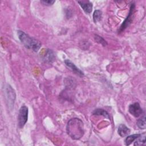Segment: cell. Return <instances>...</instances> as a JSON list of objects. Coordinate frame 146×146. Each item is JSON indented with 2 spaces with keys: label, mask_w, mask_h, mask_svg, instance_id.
I'll use <instances>...</instances> for the list:
<instances>
[{
  "label": "cell",
  "mask_w": 146,
  "mask_h": 146,
  "mask_svg": "<svg viewBox=\"0 0 146 146\" xmlns=\"http://www.w3.org/2000/svg\"><path fill=\"white\" fill-rule=\"evenodd\" d=\"M66 132L72 139H80L84 133L83 122L79 118L74 117L71 119L67 124Z\"/></svg>",
  "instance_id": "obj_1"
},
{
  "label": "cell",
  "mask_w": 146,
  "mask_h": 146,
  "mask_svg": "<svg viewBox=\"0 0 146 146\" xmlns=\"http://www.w3.org/2000/svg\"><path fill=\"white\" fill-rule=\"evenodd\" d=\"M18 35L21 43L27 49L31 50L34 52H37L41 47V43L38 40L31 37L25 32L18 30Z\"/></svg>",
  "instance_id": "obj_2"
},
{
  "label": "cell",
  "mask_w": 146,
  "mask_h": 146,
  "mask_svg": "<svg viewBox=\"0 0 146 146\" xmlns=\"http://www.w3.org/2000/svg\"><path fill=\"white\" fill-rule=\"evenodd\" d=\"M28 108L26 106H22L18 112V125L19 128H22L26 124L28 119Z\"/></svg>",
  "instance_id": "obj_3"
},
{
  "label": "cell",
  "mask_w": 146,
  "mask_h": 146,
  "mask_svg": "<svg viewBox=\"0 0 146 146\" xmlns=\"http://www.w3.org/2000/svg\"><path fill=\"white\" fill-rule=\"evenodd\" d=\"M15 93L14 90L11 87V86L7 84L6 88V98L7 101V106L9 109L13 108L15 100Z\"/></svg>",
  "instance_id": "obj_4"
},
{
  "label": "cell",
  "mask_w": 146,
  "mask_h": 146,
  "mask_svg": "<svg viewBox=\"0 0 146 146\" xmlns=\"http://www.w3.org/2000/svg\"><path fill=\"white\" fill-rule=\"evenodd\" d=\"M135 9V4L133 3H131L130 6V9L128 13V15L127 16V17L125 18V19L124 21V22L122 23L121 25L120 26L119 30H118L119 33L123 32L131 23L133 19V15L134 13Z\"/></svg>",
  "instance_id": "obj_5"
},
{
  "label": "cell",
  "mask_w": 146,
  "mask_h": 146,
  "mask_svg": "<svg viewBox=\"0 0 146 146\" xmlns=\"http://www.w3.org/2000/svg\"><path fill=\"white\" fill-rule=\"evenodd\" d=\"M128 111L129 113L136 117H138L143 113V110L139 103L136 102L129 106Z\"/></svg>",
  "instance_id": "obj_6"
},
{
  "label": "cell",
  "mask_w": 146,
  "mask_h": 146,
  "mask_svg": "<svg viewBox=\"0 0 146 146\" xmlns=\"http://www.w3.org/2000/svg\"><path fill=\"white\" fill-rule=\"evenodd\" d=\"M64 63L68 67L70 68L74 72V74H76L77 75L82 77L83 76H84V73L80 70H79L71 60H70L69 59H66L64 60Z\"/></svg>",
  "instance_id": "obj_7"
},
{
  "label": "cell",
  "mask_w": 146,
  "mask_h": 146,
  "mask_svg": "<svg viewBox=\"0 0 146 146\" xmlns=\"http://www.w3.org/2000/svg\"><path fill=\"white\" fill-rule=\"evenodd\" d=\"M78 3L86 13L89 14L92 11V3L90 1H78Z\"/></svg>",
  "instance_id": "obj_8"
},
{
  "label": "cell",
  "mask_w": 146,
  "mask_h": 146,
  "mask_svg": "<svg viewBox=\"0 0 146 146\" xmlns=\"http://www.w3.org/2000/svg\"><path fill=\"white\" fill-rule=\"evenodd\" d=\"M118 134L121 136V137H125L128 136L130 133V129L128 128L124 124H120L118 127Z\"/></svg>",
  "instance_id": "obj_9"
},
{
  "label": "cell",
  "mask_w": 146,
  "mask_h": 146,
  "mask_svg": "<svg viewBox=\"0 0 146 146\" xmlns=\"http://www.w3.org/2000/svg\"><path fill=\"white\" fill-rule=\"evenodd\" d=\"M55 59L54 54L51 50H47L46 52V54L43 56V60L48 63H51Z\"/></svg>",
  "instance_id": "obj_10"
},
{
  "label": "cell",
  "mask_w": 146,
  "mask_h": 146,
  "mask_svg": "<svg viewBox=\"0 0 146 146\" xmlns=\"http://www.w3.org/2000/svg\"><path fill=\"white\" fill-rule=\"evenodd\" d=\"M92 115H102L104 117H106L108 119H110V116L109 113L105 110L100 108H97L95 109L93 112H92Z\"/></svg>",
  "instance_id": "obj_11"
},
{
  "label": "cell",
  "mask_w": 146,
  "mask_h": 146,
  "mask_svg": "<svg viewBox=\"0 0 146 146\" xmlns=\"http://www.w3.org/2000/svg\"><path fill=\"white\" fill-rule=\"evenodd\" d=\"M134 145H142L145 144V133L140 134V136L134 141Z\"/></svg>",
  "instance_id": "obj_12"
},
{
  "label": "cell",
  "mask_w": 146,
  "mask_h": 146,
  "mask_svg": "<svg viewBox=\"0 0 146 146\" xmlns=\"http://www.w3.org/2000/svg\"><path fill=\"white\" fill-rule=\"evenodd\" d=\"M140 136V134H134L130 136H127L124 143L126 145H129L132 142H133L139 136Z\"/></svg>",
  "instance_id": "obj_13"
},
{
  "label": "cell",
  "mask_w": 146,
  "mask_h": 146,
  "mask_svg": "<svg viewBox=\"0 0 146 146\" xmlns=\"http://www.w3.org/2000/svg\"><path fill=\"white\" fill-rule=\"evenodd\" d=\"M136 124L140 129H145L146 123H145V116L144 113L141 116V117H140L137 120Z\"/></svg>",
  "instance_id": "obj_14"
},
{
  "label": "cell",
  "mask_w": 146,
  "mask_h": 146,
  "mask_svg": "<svg viewBox=\"0 0 146 146\" xmlns=\"http://www.w3.org/2000/svg\"><path fill=\"white\" fill-rule=\"evenodd\" d=\"M102 18V12L99 10H96L93 14V20L95 23L99 22Z\"/></svg>",
  "instance_id": "obj_15"
},
{
  "label": "cell",
  "mask_w": 146,
  "mask_h": 146,
  "mask_svg": "<svg viewBox=\"0 0 146 146\" xmlns=\"http://www.w3.org/2000/svg\"><path fill=\"white\" fill-rule=\"evenodd\" d=\"M94 39H95V42H96L97 43L102 44L104 47H105L107 45V42L102 36H99L97 34H95L94 35Z\"/></svg>",
  "instance_id": "obj_16"
},
{
  "label": "cell",
  "mask_w": 146,
  "mask_h": 146,
  "mask_svg": "<svg viewBox=\"0 0 146 146\" xmlns=\"http://www.w3.org/2000/svg\"><path fill=\"white\" fill-rule=\"evenodd\" d=\"M90 43L87 40H84V41L83 40V41H81L80 43V46L83 50L87 49L90 46Z\"/></svg>",
  "instance_id": "obj_17"
},
{
  "label": "cell",
  "mask_w": 146,
  "mask_h": 146,
  "mask_svg": "<svg viewBox=\"0 0 146 146\" xmlns=\"http://www.w3.org/2000/svg\"><path fill=\"white\" fill-rule=\"evenodd\" d=\"M55 1L54 0H42L40 1V2L46 6H51L52 5H53L55 3Z\"/></svg>",
  "instance_id": "obj_18"
}]
</instances>
